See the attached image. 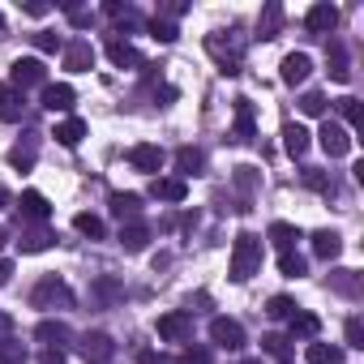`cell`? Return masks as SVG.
<instances>
[{"mask_svg": "<svg viewBox=\"0 0 364 364\" xmlns=\"http://www.w3.org/2000/svg\"><path fill=\"white\" fill-rule=\"evenodd\" d=\"M257 270H262V236L240 232L236 245H232V279L236 283H249Z\"/></svg>", "mask_w": 364, "mask_h": 364, "instance_id": "obj_1", "label": "cell"}, {"mask_svg": "<svg viewBox=\"0 0 364 364\" xmlns=\"http://www.w3.org/2000/svg\"><path fill=\"white\" fill-rule=\"evenodd\" d=\"M206 52L215 56V65H219V73H228V77H236L240 73V52H245V43L236 39V31L223 39V35H206Z\"/></svg>", "mask_w": 364, "mask_h": 364, "instance_id": "obj_2", "label": "cell"}, {"mask_svg": "<svg viewBox=\"0 0 364 364\" xmlns=\"http://www.w3.org/2000/svg\"><path fill=\"white\" fill-rule=\"evenodd\" d=\"M31 304H35V309H73V291H69V283H65V279L48 274V279H39V283H35Z\"/></svg>", "mask_w": 364, "mask_h": 364, "instance_id": "obj_3", "label": "cell"}, {"mask_svg": "<svg viewBox=\"0 0 364 364\" xmlns=\"http://www.w3.org/2000/svg\"><path fill=\"white\" fill-rule=\"evenodd\" d=\"M9 86L14 90H31V86H48V69H43V60H35V56H18L14 65H9Z\"/></svg>", "mask_w": 364, "mask_h": 364, "instance_id": "obj_4", "label": "cell"}, {"mask_svg": "<svg viewBox=\"0 0 364 364\" xmlns=\"http://www.w3.org/2000/svg\"><path fill=\"white\" fill-rule=\"evenodd\" d=\"M154 330H159V338H163V343H185V338L193 334V317H189L185 309H176V313H163Z\"/></svg>", "mask_w": 364, "mask_h": 364, "instance_id": "obj_5", "label": "cell"}, {"mask_svg": "<svg viewBox=\"0 0 364 364\" xmlns=\"http://www.w3.org/2000/svg\"><path fill=\"white\" fill-rule=\"evenodd\" d=\"M210 343H219V347H228V351H240V347H245V326H240L236 317H215V321H210Z\"/></svg>", "mask_w": 364, "mask_h": 364, "instance_id": "obj_6", "label": "cell"}, {"mask_svg": "<svg viewBox=\"0 0 364 364\" xmlns=\"http://www.w3.org/2000/svg\"><path fill=\"white\" fill-rule=\"evenodd\" d=\"M112 351H116V343H112L103 330H90V334H82V338H77V355H82V360H90V364L112 360Z\"/></svg>", "mask_w": 364, "mask_h": 364, "instance_id": "obj_7", "label": "cell"}, {"mask_svg": "<svg viewBox=\"0 0 364 364\" xmlns=\"http://www.w3.org/2000/svg\"><path fill=\"white\" fill-rule=\"evenodd\" d=\"M150 198L180 206V202L189 198V180H180V176H154V185H150Z\"/></svg>", "mask_w": 364, "mask_h": 364, "instance_id": "obj_8", "label": "cell"}, {"mask_svg": "<svg viewBox=\"0 0 364 364\" xmlns=\"http://www.w3.org/2000/svg\"><path fill=\"white\" fill-rule=\"evenodd\" d=\"M317 141H321V150H326L330 159H343V154L351 150V133H347L343 124H334V120H326V124H321Z\"/></svg>", "mask_w": 364, "mask_h": 364, "instance_id": "obj_9", "label": "cell"}, {"mask_svg": "<svg viewBox=\"0 0 364 364\" xmlns=\"http://www.w3.org/2000/svg\"><path fill=\"white\" fill-rule=\"evenodd\" d=\"M65 69H73V73H90V69H95V48H90L86 39L65 43Z\"/></svg>", "mask_w": 364, "mask_h": 364, "instance_id": "obj_10", "label": "cell"}, {"mask_svg": "<svg viewBox=\"0 0 364 364\" xmlns=\"http://www.w3.org/2000/svg\"><path fill=\"white\" fill-rule=\"evenodd\" d=\"M73 99H77V95H73V86H65V82H56V86L48 82V86H43V95H39V103H43L48 112H60V116H65V112H73Z\"/></svg>", "mask_w": 364, "mask_h": 364, "instance_id": "obj_11", "label": "cell"}, {"mask_svg": "<svg viewBox=\"0 0 364 364\" xmlns=\"http://www.w3.org/2000/svg\"><path fill=\"white\" fill-rule=\"evenodd\" d=\"M304 26H309L313 35H330V31L338 26V9H334V5H326V0H321V5H313V9L304 14Z\"/></svg>", "mask_w": 364, "mask_h": 364, "instance_id": "obj_12", "label": "cell"}, {"mask_svg": "<svg viewBox=\"0 0 364 364\" xmlns=\"http://www.w3.org/2000/svg\"><path fill=\"white\" fill-rule=\"evenodd\" d=\"M309 73H313V60H309V52H287V56H283V82H287V86H300V82H309Z\"/></svg>", "mask_w": 364, "mask_h": 364, "instance_id": "obj_13", "label": "cell"}, {"mask_svg": "<svg viewBox=\"0 0 364 364\" xmlns=\"http://www.w3.org/2000/svg\"><path fill=\"white\" fill-rule=\"evenodd\" d=\"M309 146H313L309 129H304V124H296V120H287V124H283V150H287L291 159H304V154H309Z\"/></svg>", "mask_w": 364, "mask_h": 364, "instance_id": "obj_14", "label": "cell"}, {"mask_svg": "<svg viewBox=\"0 0 364 364\" xmlns=\"http://www.w3.org/2000/svg\"><path fill=\"white\" fill-rule=\"evenodd\" d=\"M163 159H167V154H163L159 146H150V141H141V146H133V150H129V163H133L137 171H150V176L163 167Z\"/></svg>", "mask_w": 364, "mask_h": 364, "instance_id": "obj_15", "label": "cell"}, {"mask_svg": "<svg viewBox=\"0 0 364 364\" xmlns=\"http://www.w3.org/2000/svg\"><path fill=\"white\" fill-rule=\"evenodd\" d=\"M253 133H257L253 103H249V99H236V129H232V141H253Z\"/></svg>", "mask_w": 364, "mask_h": 364, "instance_id": "obj_16", "label": "cell"}, {"mask_svg": "<svg viewBox=\"0 0 364 364\" xmlns=\"http://www.w3.org/2000/svg\"><path fill=\"white\" fill-rule=\"evenodd\" d=\"M18 210H22V219H31V223H48L52 219V206H48V198L43 193H22V202H18Z\"/></svg>", "mask_w": 364, "mask_h": 364, "instance_id": "obj_17", "label": "cell"}, {"mask_svg": "<svg viewBox=\"0 0 364 364\" xmlns=\"http://www.w3.org/2000/svg\"><path fill=\"white\" fill-rule=\"evenodd\" d=\"M116 240H120L124 253H141V249L150 245V228H146V223H120V236H116Z\"/></svg>", "mask_w": 364, "mask_h": 364, "instance_id": "obj_18", "label": "cell"}, {"mask_svg": "<svg viewBox=\"0 0 364 364\" xmlns=\"http://www.w3.org/2000/svg\"><path fill=\"white\" fill-rule=\"evenodd\" d=\"M22 112H26V95L22 90H14V86H0V120H22Z\"/></svg>", "mask_w": 364, "mask_h": 364, "instance_id": "obj_19", "label": "cell"}, {"mask_svg": "<svg viewBox=\"0 0 364 364\" xmlns=\"http://www.w3.org/2000/svg\"><path fill=\"white\" fill-rule=\"evenodd\" d=\"M52 137H56L60 146H69V150H73V146H82V137H86V120H82V116H65V120L56 124V133H52Z\"/></svg>", "mask_w": 364, "mask_h": 364, "instance_id": "obj_20", "label": "cell"}, {"mask_svg": "<svg viewBox=\"0 0 364 364\" xmlns=\"http://www.w3.org/2000/svg\"><path fill=\"white\" fill-rule=\"evenodd\" d=\"M313 253H317L321 262H334V257L343 253V236H338V232H330V228L313 232Z\"/></svg>", "mask_w": 364, "mask_h": 364, "instance_id": "obj_21", "label": "cell"}, {"mask_svg": "<svg viewBox=\"0 0 364 364\" xmlns=\"http://www.w3.org/2000/svg\"><path fill=\"white\" fill-rule=\"evenodd\" d=\"M107 60H112L116 69H141L137 48H133V43H120V39H112V43H107Z\"/></svg>", "mask_w": 364, "mask_h": 364, "instance_id": "obj_22", "label": "cell"}, {"mask_svg": "<svg viewBox=\"0 0 364 364\" xmlns=\"http://www.w3.org/2000/svg\"><path fill=\"white\" fill-rule=\"evenodd\" d=\"M35 338H39V343H48V347H60V343H69V338H73V330H69L65 321H52V317H48V321H39V326H35Z\"/></svg>", "mask_w": 364, "mask_h": 364, "instance_id": "obj_23", "label": "cell"}, {"mask_svg": "<svg viewBox=\"0 0 364 364\" xmlns=\"http://www.w3.org/2000/svg\"><path fill=\"white\" fill-rule=\"evenodd\" d=\"M206 167V154L202 150H193V146H180L176 150V171H180V180H185V176H198Z\"/></svg>", "mask_w": 364, "mask_h": 364, "instance_id": "obj_24", "label": "cell"}, {"mask_svg": "<svg viewBox=\"0 0 364 364\" xmlns=\"http://www.w3.org/2000/svg\"><path fill=\"white\" fill-rule=\"evenodd\" d=\"M304 360H309V364H343V347H334V343H317V338H313V343L304 347Z\"/></svg>", "mask_w": 364, "mask_h": 364, "instance_id": "obj_25", "label": "cell"}, {"mask_svg": "<svg viewBox=\"0 0 364 364\" xmlns=\"http://www.w3.org/2000/svg\"><path fill=\"white\" fill-rule=\"evenodd\" d=\"M283 31V5H279V0H270V5L262 9V22H257V35L262 39H274Z\"/></svg>", "mask_w": 364, "mask_h": 364, "instance_id": "obj_26", "label": "cell"}, {"mask_svg": "<svg viewBox=\"0 0 364 364\" xmlns=\"http://www.w3.org/2000/svg\"><path fill=\"white\" fill-rule=\"evenodd\" d=\"M137 210H141V198H137V193H112V215H116L120 223H124V219L137 223Z\"/></svg>", "mask_w": 364, "mask_h": 364, "instance_id": "obj_27", "label": "cell"}, {"mask_svg": "<svg viewBox=\"0 0 364 364\" xmlns=\"http://www.w3.org/2000/svg\"><path fill=\"white\" fill-rule=\"evenodd\" d=\"M56 245V236L48 232V228H35V232H22V240H18V249L22 253H48Z\"/></svg>", "mask_w": 364, "mask_h": 364, "instance_id": "obj_28", "label": "cell"}, {"mask_svg": "<svg viewBox=\"0 0 364 364\" xmlns=\"http://www.w3.org/2000/svg\"><path fill=\"white\" fill-rule=\"evenodd\" d=\"M287 321H291V338H309V343H313V338L321 334V321H317V313H291Z\"/></svg>", "mask_w": 364, "mask_h": 364, "instance_id": "obj_29", "label": "cell"}, {"mask_svg": "<svg viewBox=\"0 0 364 364\" xmlns=\"http://www.w3.org/2000/svg\"><path fill=\"white\" fill-rule=\"evenodd\" d=\"M90 291H95V300H99V304H116V300L124 296V283H116V279H107V274H99Z\"/></svg>", "mask_w": 364, "mask_h": 364, "instance_id": "obj_30", "label": "cell"}, {"mask_svg": "<svg viewBox=\"0 0 364 364\" xmlns=\"http://www.w3.org/2000/svg\"><path fill=\"white\" fill-rule=\"evenodd\" d=\"M73 228H77L82 236H90V240H103V236H107V228H103V219H99V215H90V210H82V215H73Z\"/></svg>", "mask_w": 364, "mask_h": 364, "instance_id": "obj_31", "label": "cell"}, {"mask_svg": "<svg viewBox=\"0 0 364 364\" xmlns=\"http://www.w3.org/2000/svg\"><path fill=\"white\" fill-rule=\"evenodd\" d=\"M266 236H270V245H274L279 253H287V249L300 240V232H296L291 223H270V232H266Z\"/></svg>", "mask_w": 364, "mask_h": 364, "instance_id": "obj_32", "label": "cell"}, {"mask_svg": "<svg viewBox=\"0 0 364 364\" xmlns=\"http://www.w3.org/2000/svg\"><path fill=\"white\" fill-rule=\"evenodd\" d=\"M326 60H330V77H334V82H347V77H351V69H347V52H343V43H330V56H326Z\"/></svg>", "mask_w": 364, "mask_h": 364, "instance_id": "obj_33", "label": "cell"}, {"mask_svg": "<svg viewBox=\"0 0 364 364\" xmlns=\"http://www.w3.org/2000/svg\"><path fill=\"white\" fill-rule=\"evenodd\" d=\"M35 146H39L35 137H31L26 146H14V150H9V163H14L18 171H31V167H35Z\"/></svg>", "mask_w": 364, "mask_h": 364, "instance_id": "obj_34", "label": "cell"}, {"mask_svg": "<svg viewBox=\"0 0 364 364\" xmlns=\"http://www.w3.org/2000/svg\"><path fill=\"white\" fill-rule=\"evenodd\" d=\"M330 287H334L338 296H355V291H360V279H355V270H334V274H330Z\"/></svg>", "mask_w": 364, "mask_h": 364, "instance_id": "obj_35", "label": "cell"}, {"mask_svg": "<svg viewBox=\"0 0 364 364\" xmlns=\"http://www.w3.org/2000/svg\"><path fill=\"white\" fill-rule=\"evenodd\" d=\"M279 270H283L287 279H300V274H304L309 266H304V257H300L296 249H287V253H279Z\"/></svg>", "mask_w": 364, "mask_h": 364, "instance_id": "obj_36", "label": "cell"}, {"mask_svg": "<svg viewBox=\"0 0 364 364\" xmlns=\"http://www.w3.org/2000/svg\"><path fill=\"white\" fill-rule=\"evenodd\" d=\"M0 364H26V347L18 338H0Z\"/></svg>", "mask_w": 364, "mask_h": 364, "instance_id": "obj_37", "label": "cell"}, {"mask_svg": "<svg viewBox=\"0 0 364 364\" xmlns=\"http://www.w3.org/2000/svg\"><path fill=\"white\" fill-rule=\"evenodd\" d=\"M300 112L304 116H326V95L321 90H304L300 95Z\"/></svg>", "mask_w": 364, "mask_h": 364, "instance_id": "obj_38", "label": "cell"}, {"mask_svg": "<svg viewBox=\"0 0 364 364\" xmlns=\"http://www.w3.org/2000/svg\"><path fill=\"white\" fill-rule=\"evenodd\" d=\"M266 313H270L274 321H287V317L296 313V300H291V296H270V304H266Z\"/></svg>", "mask_w": 364, "mask_h": 364, "instance_id": "obj_39", "label": "cell"}, {"mask_svg": "<svg viewBox=\"0 0 364 364\" xmlns=\"http://www.w3.org/2000/svg\"><path fill=\"white\" fill-rule=\"evenodd\" d=\"M262 347H266V355H274V360H287V355H291V338H283V334H266Z\"/></svg>", "mask_w": 364, "mask_h": 364, "instance_id": "obj_40", "label": "cell"}, {"mask_svg": "<svg viewBox=\"0 0 364 364\" xmlns=\"http://www.w3.org/2000/svg\"><path fill=\"white\" fill-rule=\"evenodd\" d=\"M150 35H154L159 43H176V35H180V31H176L167 18H154V22H150Z\"/></svg>", "mask_w": 364, "mask_h": 364, "instance_id": "obj_41", "label": "cell"}, {"mask_svg": "<svg viewBox=\"0 0 364 364\" xmlns=\"http://www.w3.org/2000/svg\"><path fill=\"white\" fill-rule=\"evenodd\" d=\"M334 107H338V116H343V120H347V124H360V103H355V99H351V95H343V99H338V103H334Z\"/></svg>", "mask_w": 364, "mask_h": 364, "instance_id": "obj_42", "label": "cell"}, {"mask_svg": "<svg viewBox=\"0 0 364 364\" xmlns=\"http://www.w3.org/2000/svg\"><path fill=\"white\" fill-rule=\"evenodd\" d=\"M236 189L240 193H253L257 189V167H236Z\"/></svg>", "mask_w": 364, "mask_h": 364, "instance_id": "obj_43", "label": "cell"}, {"mask_svg": "<svg viewBox=\"0 0 364 364\" xmlns=\"http://www.w3.org/2000/svg\"><path fill=\"white\" fill-rule=\"evenodd\" d=\"M176 364H210V351L206 347H185Z\"/></svg>", "mask_w": 364, "mask_h": 364, "instance_id": "obj_44", "label": "cell"}, {"mask_svg": "<svg viewBox=\"0 0 364 364\" xmlns=\"http://www.w3.org/2000/svg\"><path fill=\"white\" fill-rule=\"evenodd\" d=\"M31 39H35L39 52H60V35H52V31H39V35H31Z\"/></svg>", "mask_w": 364, "mask_h": 364, "instance_id": "obj_45", "label": "cell"}, {"mask_svg": "<svg viewBox=\"0 0 364 364\" xmlns=\"http://www.w3.org/2000/svg\"><path fill=\"white\" fill-rule=\"evenodd\" d=\"M347 347H364V326H360V317H347Z\"/></svg>", "mask_w": 364, "mask_h": 364, "instance_id": "obj_46", "label": "cell"}, {"mask_svg": "<svg viewBox=\"0 0 364 364\" xmlns=\"http://www.w3.org/2000/svg\"><path fill=\"white\" fill-rule=\"evenodd\" d=\"M304 185H309V189H330V185H326V176H321L317 167H309V171H304Z\"/></svg>", "mask_w": 364, "mask_h": 364, "instance_id": "obj_47", "label": "cell"}, {"mask_svg": "<svg viewBox=\"0 0 364 364\" xmlns=\"http://www.w3.org/2000/svg\"><path fill=\"white\" fill-rule=\"evenodd\" d=\"M22 9H26L31 18H48V14H52V5H43V0H26Z\"/></svg>", "mask_w": 364, "mask_h": 364, "instance_id": "obj_48", "label": "cell"}, {"mask_svg": "<svg viewBox=\"0 0 364 364\" xmlns=\"http://www.w3.org/2000/svg\"><path fill=\"white\" fill-rule=\"evenodd\" d=\"M39 364H65V351H60V347H48V351L39 355Z\"/></svg>", "mask_w": 364, "mask_h": 364, "instance_id": "obj_49", "label": "cell"}, {"mask_svg": "<svg viewBox=\"0 0 364 364\" xmlns=\"http://www.w3.org/2000/svg\"><path fill=\"white\" fill-rule=\"evenodd\" d=\"M137 364H171V360H167V355H159V351H141V355H137Z\"/></svg>", "mask_w": 364, "mask_h": 364, "instance_id": "obj_50", "label": "cell"}, {"mask_svg": "<svg viewBox=\"0 0 364 364\" xmlns=\"http://www.w3.org/2000/svg\"><path fill=\"white\" fill-rule=\"evenodd\" d=\"M9 279H14V262H9V257H5V262H0V287H5V283H9Z\"/></svg>", "mask_w": 364, "mask_h": 364, "instance_id": "obj_51", "label": "cell"}, {"mask_svg": "<svg viewBox=\"0 0 364 364\" xmlns=\"http://www.w3.org/2000/svg\"><path fill=\"white\" fill-rule=\"evenodd\" d=\"M9 202H14V198H9V189L0 185V210H9Z\"/></svg>", "mask_w": 364, "mask_h": 364, "instance_id": "obj_52", "label": "cell"}, {"mask_svg": "<svg viewBox=\"0 0 364 364\" xmlns=\"http://www.w3.org/2000/svg\"><path fill=\"white\" fill-rule=\"evenodd\" d=\"M5 240H9V232H5V228H0V249H5Z\"/></svg>", "mask_w": 364, "mask_h": 364, "instance_id": "obj_53", "label": "cell"}, {"mask_svg": "<svg viewBox=\"0 0 364 364\" xmlns=\"http://www.w3.org/2000/svg\"><path fill=\"white\" fill-rule=\"evenodd\" d=\"M240 364H262V360H240Z\"/></svg>", "mask_w": 364, "mask_h": 364, "instance_id": "obj_54", "label": "cell"}, {"mask_svg": "<svg viewBox=\"0 0 364 364\" xmlns=\"http://www.w3.org/2000/svg\"><path fill=\"white\" fill-rule=\"evenodd\" d=\"M0 35H5V18H0Z\"/></svg>", "mask_w": 364, "mask_h": 364, "instance_id": "obj_55", "label": "cell"}]
</instances>
